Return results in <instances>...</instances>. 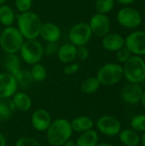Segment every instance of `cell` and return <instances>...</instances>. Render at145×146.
Masks as SVG:
<instances>
[{
  "label": "cell",
  "instance_id": "obj_1",
  "mask_svg": "<svg viewBox=\"0 0 145 146\" xmlns=\"http://www.w3.org/2000/svg\"><path fill=\"white\" fill-rule=\"evenodd\" d=\"M73 133L70 121L64 118H58L51 121L46 130V139L50 145L63 146L71 139Z\"/></svg>",
  "mask_w": 145,
  "mask_h": 146
},
{
  "label": "cell",
  "instance_id": "obj_2",
  "mask_svg": "<svg viewBox=\"0 0 145 146\" xmlns=\"http://www.w3.org/2000/svg\"><path fill=\"white\" fill-rule=\"evenodd\" d=\"M42 24L40 17L32 11L21 13L17 19V28L26 39H36Z\"/></svg>",
  "mask_w": 145,
  "mask_h": 146
},
{
  "label": "cell",
  "instance_id": "obj_3",
  "mask_svg": "<svg viewBox=\"0 0 145 146\" xmlns=\"http://www.w3.org/2000/svg\"><path fill=\"white\" fill-rule=\"evenodd\" d=\"M24 43V38L17 27H5L0 33V46L6 54H16Z\"/></svg>",
  "mask_w": 145,
  "mask_h": 146
},
{
  "label": "cell",
  "instance_id": "obj_4",
  "mask_svg": "<svg viewBox=\"0 0 145 146\" xmlns=\"http://www.w3.org/2000/svg\"><path fill=\"white\" fill-rule=\"evenodd\" d=\"M124 77L128 82L142 83L145 80V62L139 56H132L123 66Z\"/></svg>",
  "mask_w": 145,
  "mask_h": 146
},
{
  "label": "cell",
  "instance_id": "obj_5",
  "mask_svg": "<svg viewBox=\"0 0 145 146\" xmlns=\"http://www.w3.org/2000/svg\"><path fill=\"white\" fill-rule=\"evenodd\" d=\"M101 85L111 86L119 83L124 77L123 67L119 63L109 62L102 66L97 74Z\"/></svg>",
  "mask_w": 145,
  "mask_h": 146
},
{
  "label": "cell",
  "instance_id": "obj_6",
  "mask_svg": "<svg viewBox=\"0 0 145 146\" xmlns=\"http://www.w3.org/2000/svg\"><path fill=\"white\" fill-rule=\"evenodd\" d=\"M19 52L21 59L30 65L38 63L44 54V47L37 39H26L24 41Z\"/></svg>",
  "mask_w": 145,
  "mask_h": 146
},
{
  "label": "cell",
  "instance_id": "obj_7",
  "mask_svg": "<svg viewBox=\"0 0 145 146\" xmlns=\"http://www.w3.org/2000/svg\"><path fill=\"white\" fill-rule=\"evenodd\" d=\"M92 37V33L89 23L78 22L74 24L68 32V38L71 44L76 47L86 45Z\"/></svg>",
  "mask_w": 145,
  "mask_h": 146
},
{
  "label": "cell",
  "instance_id": "obj_8",
  "mask_svg": "<svg viewBox=\"0 0 145 146\" xmlns=\"http://www.w3.org/2000/svg\"><path fill=\"white\" fill-rule=\"evenodd\" d=\"M117 21L121 26L128 29H133L139 27L142 23V15L135 9L124 7L117 14Z\"/></svg>",
  "mask_w": 145,
  "mask_h": 146
},
{
  "label": "cell",
  "instance_id": "obj_9",
  "mask_svg": "<svg viewBox=\"0 0 145 146\" xmlns=\"http://www.w3.org/2000/svg\"><path fill=\"white\" fill-rule=\"evenodd\" d=\"M97 127L102 134L108 137H115L121 130V123L116 117L106 115L97 120Z\"/></svg>",
  "mask_w": 145,
  "mask_h": 146
},
{
  "label": "cell",
  "instance_id": "obj_10",
  "mask_svg": "<svg viewBox=\"0 0 145 146\" xmlns=\"http://www.w3.org/2000/svg\"><path fill=\"white\" fill-rule=\"evenodd\" d=\"M125 46L135 56L145 55V32L135 31L125 38Z\"/></svg>",
  "mask_w": 145,
  "mask_h": 146
},
{
  "label": "cell",
  "instance_id": "obj_11",
  "mask_svg": "<svg viewBox=\"0 0 145 146\" xmlns=\"http://www.w3.org/2000/svg\"><path fill=\"white\" fill-rule=\"evenodd\" d=\"M89 26L91 27L92 35L97 37H103L110 31V21L107 15L95 14L91 16Z\"/></svg>",
  "mask_w": 145,
  "mask_h": 146
},
{
  "label": "cell",
  "instance_id": "obj_12",
  "mask_svg": "<svg viewBox=\"0 0 145 146\" xmlns=\"http://www.w3.org/2000/svg\"><path fill=\"white\" fill-rule=\"evenodd\" d=\"M144 89L139 83L128 82L121 92V99L129 104H137L141 101Z\"/></svg>",
  "mask_w": 145,
  "mask_h": 146
},
{
  "label": "cell",
  "instance_id": "obj_13",
  "mask_svg": "<svg viewBox=\"0 0 145 146\" xmlns=\"http://www.w3.org/2000/svg\"><path fill=\"white\" fill-rule=\"evenodd\" d=\"M17 89V81L11 74L8 72L0 73V98H11Z\"/></svg>",
  "mask_w": 145,
  "mask_h": 146
},
{
  "label": "cell",
  "instance_id": "obj_14",
  "mask_svg": "<svg viewBox=\"0 0 145 146\" xmlns=\"http://www.w3.org/2000/svg\"><path fill=\"white\" fill-rule=\"evenodd\" d=\"M51 116L46 110L38 109L31 116L32 127L38 132H46L51 123Z\"/></svg>",
  "mask_w": 145,
  "mask_h": 146
},
{
  "label": "cell",
  "instance_id": "obj_15",
  "mask_svg": "<svg viewBox=\"0 0 145 146\" xmlns=\"http://www.w3.org/2000/svg\"><path fill=\"white\" fill-rule=\"evenodd\" d=\"M39 36L47 43L57 42L61 37V29L55 23L44 22L42 24Z\"/></svg>",
  "mask_w": 145,
  "mask_h": 146
},
{
  "label": "cell",
  "instance_id": "obj_16",
  "mask_svg": "<svg viewBox=\"0 0 145 146\" xmlns=\"http://www.w3.org/2000/svg\"><path fill=\"white\" fill-rule=\"evenodd\" d=\"M56 55L61 62L71 63L77 58V47L71 43L63 44L58 47Z\"/></svg>",
  "mask_w": 145,
  "mask_h": 146
},
{
  "label": "cell",
  "instance_id": "obj_17",
  "mask_svg": "<svg viewBox=\"0 0 145 146\" xmlns=\"http://www.w3.org/2000/svg\"><path fill=\"white\" fill-rule=\"evenodd\" d=\"M102 44L109 51H117L125 46V38L118 33H108L103 37Z\"/></svg>",
  "mask_w": 145,
  "mask_h": 146
},
{
  "label": "cell",
  "instance_id": "obj_18",
  "mask_svg": "<svg viewBox=\"0 0 145 146\" xmlns=\"http://www.w3.org/2000/svg\"><path fill=\"white\" fill-rule=\"evenodd\" d=\"M12 103L16 110L26 112L28 111L32 107L31 97L24 92H16L11 98Z\"/></svg>",
  "mask_w": 145,
  "mask_h": 146
},
{
  "label": "cell",
  "instance_id": "obj_19",
  "mask_svg": "<svg viewBox=\"0 0 145 146\" xmlns=\"http://www.w3.org/2000/svg\"><path fill=\"white\" fill-rule=\"evenodd\" d=\"M71 127L73 132L76 133H84L85 131L91 130L93 128L94 122L93 120L86 115H81L74 118L72 121H70Z\"/></svg>",
  "mask_w": 145,
  "mask_h": 146
},
{
  "label": "cell",
  "instance_id": "obj_20",
  "mask_svg": "<svg viewBox=\"0 0 145 146\" xmlns=\"http://www.w3.org/2000/svg\"><path fill=\"white\" fill-rule=\"evenodd\" d=\"M118 136L120 141L125 146L138 145L141 139L139 133L134 131L133 129L121 130Z\"/></svg>",
  "mask_w": 145,
  "mask_h": 146
},
{
  "label": "cell",
  "instance_id": "obj_21",
  "mask_svg": "<svg viewBox=\"0 0 145 146\" xmlns=\"http://www.w3.org/2000/svg\"><path fill=\"white\" fill-rule=\"evenodd\" d=\"M3 64L6 71L13 76H15L21 70L20 59L15 54H6L3 61Z\"/></svg>",
  "mask_w": 145,
  "mask_h": 146
},
{
  "label": "cell",
  "instance_id": "obj_22",
  "mask_svg": "<svg viewBox=\"0 0 145 146\" xmlns=\"http://www.w3.org/2000/svg\"><path fill=\"white\" fill-rule=\"evenodd\" d=\"M98 133L93 130H88L81 133L76 140L77 146H97L98 144Z\"/></svg>",
  "mask_w": 145,
  "mask_h": 146
},
{
  "label": "cell",
  "instance_id": "obj_23",
  "mask_svg": "<svg viewBox=\"0 0 145 146\" xmlns=\"http://www.w3.org/2000/svg\"><path fill=\"white\" fill-rule=\"evenodd\" d=\"M15 106L11 98H0V122L8 121L15 113Z\"/></svg>",
  "mask_w": 145,
  "mask_h": 146
},
{
  "label": "cell",
  "instance_id": "obj_24",
  "mask_svg": "<svg viewBox=\"0 0 145 146\" xmlns=\"http://www.w3.org/2000/svg\"><path fill=\"white\" fill-rule=\"evenodd\" d=\"M15 11L9 5L2 4L0 5V23L5 27H10L15 21Z\"/></svg>",
  "mask_w": 145,
  "mask_h": 146
},
{
  "label": "cell",
  "instance_id": "obj_25",
  "mask_svg": "<svg viewBox=\"0 0 145 146\" xmlns=\"http://www.w3.org/2000/svg\"><path fill=\"white\" fill-rule=\"evenodd\" d=\"M101 86L102 85L97 76H91L82 82L80 89L81 92L85 94H92L96 92Z\"/></svg>",
  "mask_w": 145,
  "mask_h": 146
},
{
  "label": "cell",
  "instance_id": "obj_26",
  "mask_svg": "<svg viewBox=\"0 0 145 146\" xmlns=\"http://www.w3.org/2000/svg\"><path fill=\"white\" fill-rule=\"evenodd\" d=\"M30 74H31L32 80L36 82H43L44 80H46L47 75H48L45 67L39 62L32 65Z\"/></svg>",
  "mask_w": 145,
  "mask_h": 146
},
{
  "label": "cell",
  "instance_id": "obj_27",
  "mask_svg": "<svg viewBox=\"0 0 145 146\" xmlns=\"http://www.w3.org/2000/svg\"><path fill=\"white\" fill-rule=\"evenodd\" d=\"M115 6V0H97L95 3V9L98 14H108Z\"/></svg>",
  "mask_w": 145,
  "mask_h": 146
},
{
  "label": "cell",
  "instance_id": "obj_28",
  "mask_svg": "<svg viewBox=\"0 0 145 146\" xmlns=\"http://www.w3.org/2000/svg\"><path fill=\"white\" fill-rule=\"evenodd\" d=\"M15 79L17 81L18 86H21L22 88H27L29 87V86L32 84V82L33 81L31 76L30 72L27 71H23L21 70L15 76H14Z\"/></svg>",
  "mask_w": 145,
  "mask_h": 146
},
{
  "label": "cell",
  "instance_id": "obj_29",
  "mask_svg": "<svg viewBox=\"0 0 145 146\" xmlns=\"http://www.w3.org/2000/svg\"><path fill=\"white\" fill-rule=\"evenodd\" d=\"M131 127L138 133L145 131V115H137L131 120Z\"/></svg>",
  "mask_w": 145,
  "mask_h": 146
},
{
  "label": "cell",
  "instance_id": "obj_30",
  "mask_svg": "<svg viewBox=\"0 0 145 146\" xmlns=\"http://www.w3.org/2000/svg\"><path fill=\"white\" fill-rule=\"evenodd\" d=\"M15 6L20 13L27 12L32 6V0H15Z\"/></svg>",
  "mask_w": 145,
  "mask_h": 146
},
{
  "label": "cell",
  "instance_id": "obj_31",
  "mask_svg": "<svg viewBox=\"0 0 145 146\" xmlns=\"http://www.w3.org/2000/svg\"><path fill=\"white\" fill-rule=\"evenodd\" d=\"M132 56V54L130 52V50L126 46H124L123 48H121L116 51V59L121 63H125Z\"/></svg>",
  "mask_w": 145,
  "mask_h": 146
},
{
  "label": "cell",
  "instance_id": "obj_32",
  "mask_svg": "<svg viewBox=\"0 0 145 146\" xmlns=\"http://www.w3.org/2000/svg\"><path fill=\"white\" fill-rule=\"evenodd\" d=\"M15 146H41V145L32 138L22 137L16 141Z\"/></svg>",
  "mask_w": 145,
  "mask_h": 146
},
{
  "label": "cell",
  "instance_id": "obj_33",
  "mask_svg": "<svg viewBox=\"0 0 145 146\" xmlns=\"http://www.w3.org/2000/svg\"><path fill=\"white\" fill-rule=\"evenodd\" d=\"M90 51L86 45L78 46L77 47V57L81 61H85L89 58Z\"/></svg>",
  "mask_w": 145,
  "mask_h": 146
},
{
  "label": "cell",
  "instance_id": "obj_34",
  "mask_svg": "<svg viewBox=\"0 0 145 146\" xmlns=\"http://www.w3.org/2000/svg\"><path fill=\"white\" fill-rule=\"evenodd\" d=\"M57 50H58V45L56 42H49L46 44L45 47L44 48V53H45L46 55L51 56L56 53Z\"/></svg>",
  "mask_w": 145,
  "mask_h": 146
},
{
  "label": "cell",
  "instance_id": "obj_35",
  "mask_svg": "<svg viewBox=\"0 0 145 146\" xmlns=\"http://www.w3.org/2000/svg\"><path fill=\"white\" fill-rule=\"evenodd\" d=\"M79 69V65L78 63L75 62H71L68 63V65H67L64 69H63V73L66 75H72L75 73H77Z\"/></svg>",
  "mask_w": 145,
  "mask_h": 146
},
{
  "label": "cell",
  "instance_id": "obj_36",
  "mask_svg": "<svg viewBox=\"0 0 145 146\" xmlns=\"http://www.w3.org/2000/svg\"><path fill=\"white\" fill-rule=\"evenodd\" d=\"M116 1L119 3L122 4V5H128V4H131V3H134L137 0H116Z\"/></svg>",
  "mask_w": 145,
  "mask_h": 146
},
{
  "label": "cell",
  "instance_id": "obj_37",
  "mask_svg": "<svg viewBox=\"0 0 145 146\" xmlns=\"http://www.w3.org/2000/svg\"><path fill=\"white\" fill-rule=\"evenodd\" d=\"M63 146H77V144H76V141L69 139L63 145Z\"/></svg>",
  "mask_w": 145,
  "mask_h": 146
},
{
  "label": "cell",
  "instance_id": "obj_38",
  "mask_svg": "<svg viewBox=\"0 0 145 146\" xmlns=\"http://www.w3.org/2000/svg\"><path fill=\"white\" fill-rule=\"evenodd\" d=\"M0 146H6V139L5 137L0 133Z\"/></svg>",
  "mask_w": 145,
  "mask_h": 146
},
{
  "label": "cell",
  "instance_id": "obj_39",
  "mask_svg": "<svg viewBox=\"0 0 145 146\" xmlns=\"http://www.w3.org/2000/svg\"><path fill=\"white\" fill-rule=\"evenodd\" d=\"M140 102L142 103L143 107L145 109V89L144 90V92H143V95H142V98H141V101Z\"/></svg>",
  "mask_w": 145,
  "mask_h": 146
},
{
  "label": "cell",
  "instance_id": "obj_40",
  "mask_svg": "<svg viewBox=\"0 0 145 146\" xmlns=\"http://www.w3.org/2000/svg\"><path fill=\"white\" fill-rule=\"evenodd\" d=\"M140 141H141V143H142V145L145 146V131L143 133V134H142V137H141Z\"/></svg>",
  "mask_w": 145,
  "mask_h": 146
},
{
  "label": "cell",
  "instance_id": "obj_41",
  "mask_svg": "<svg viewBox=\"0 0 145 146\" xmlns=\"http://www.w3.org/2000/svg\"><path fill=\"white\" fill-rule=\"evenodd\" d=\"M97 146H114L110 144H108V143H100V144H97Z\"/></svg>",
  "mask_w": 145,
  "mask_h": 146
},
{
  "label": "cell",
  "instance_id": "obj_42",
  "mask_svg": "<svg viewBox=\"0 0 145 146\" xmlns=\"http://www.w3.org/2000/svg\"><path fill=\"white\" fill-rule=\"evenodd\" d=\"M5 1H6V0H0V5L3 4V3H5Z\"/></svg>",
  "mask_w": 145,
  "mask_h": 146
},
{
  "label": "cell",
  "instance_id": "obj_43",
  "mask_svg": "<svg viewBox=\"0 0 145 146\" xmlns=\"http://www.w3.org/2000/svg\"><path fill=\"white\" fill-rule=\"evenodd\" d=\"M135 146H138V145H135Z\"/></svg>",
  "mask_w": 145,
  "mask_h": 146
}]
</instances>
